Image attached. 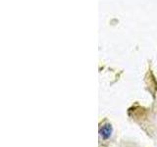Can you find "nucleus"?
<instances>
[{
	"label": "nucleus",
	"mask_w": 157,
	"mask_h": 147,
	"mask_svg": "<svg viewBox=\"0 0 157 147\" xmlns=\"http://www.w3.org/2000/svg\"><path fill=\"white\" fill-rule=\"evenodd\" d=\"M113 132V127L111 124H105L103 125L99 130V134L103 139H108L111 136Z\"/></svg>",
	"instance_id": "obj_1"
}]
</instances>
